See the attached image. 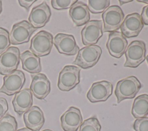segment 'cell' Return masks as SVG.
<instances>
[{
    "mask_svg": "<svg viewBox=\"0 0 148 131\" xmlns=\"http://www.w3.org/2000/svg\"><path fill=\"white\" fill-rule=\"evenodd\" d=\"M141 87L140 81L134 76H130L119 81L114 90L117 103H119L124 99L135 98Z\"/></svg>",
    "mask_w": 148,
    "mask_h": 131,
    "instance_id": "obj_1",
    "label": "cell"
},
{
    "mask_svg": "<svg viewBox=\"0 0 148 131\" xmlns=\"http://www.w3.org/2000/svg\"><path fill=\"white\" fill-rule=\"evenodd\" d=\"M101 54L102 49L98 45L93 44L84 47L78 51L73 63L83 69L92 68L98 62Z\"/></svg>",
    "mask_w": 148,
    "mask_h": 131,
    "instance_id": "obj_2",
    "label": "cell"
},
{
    "mask_svg": "<svg viewBox=\"0 0 148 131\" xmlns=\"http://www.w3.org/2000/svg\"><path fill=\"white\" fill-rule=\"evenodd\" d=\"M53 44L51 33L42 30L38 32L31 40L29 50L38 57H43L50 54Z\"/></svg>",
    "mask_w": 148,
    "mask_h": 131,
    "instance_id": "obj_3",
    "label": "cell"
},
{
    "mask_svg": "<svg viewBox=\"0 0 148 131\" xmlns=\"http://www.w3.org/2000/svg\"><path fill=\"white\" fill-rule=\"evenodd\" d=\"M146 44L142 40H135L128 45L125 51L124 67L137 68L145 60Z\"/></svg>",
    "mask_w": 148,
    "mask_h": 131,
    "instance_id": "obj_4",
    "label": "cell"
},
{
    "mask_svg": "<svg viewBox=\"0 0 148 131\" xmlns=\"http://www.w3.org/2000/svg\"><path fill=\"white\" fill-rule=\"evenodd\" d=\"M80 68L74 65H66L59 73L57 86L62 91H69L80 83Z\"/></svg>",
    "mask_w": 148,
    "mask_h": 131,
    "instance_id": "obj_5",
    "label": "cell"
},
{
    "mask_svg": "<svg viewBox=\"0 0 148 131\" xmlns=\"http://www.w3.org/2000/svg\"><path fill=\"white\" fill-rule=\"evenodd\" d=\"M104 32H114L118 30L124 19V13L117 5L109 6L102 13Z\"/></svg>",
    "mask_w": 148,
    "mask_h": 131,
    "instance_id": "obj_6",
    "label": "cell"
},
{
    "mask_svg": "<svg viewBox=\"0 0 148 131\" xmlns=\"http://www.w3.org/2000/svg\"><path fill=\"white\" fill-rule=\"evenodd\" d=\"M20 53L14 46L9 47L0 55V74L6 76L16 70L19 65Z\"/></svg>",
    "mask_w": 148,
    "mask_h": 131,
    "instance_id": "obj_7",
    "label": "cell"
},
{
    "mask_svg": "<svg viewBox=\"0 0 148 131\" xmlns=\"http://www.w3.org/2000/svg\"><path fill=\"white\" fill-rule=\"evenodd\" d=\"M3 85L0 92L7 95H13L21 91L25 81L24 73L20 70H16L3 77Z\"/></svg>",
    "mask_w": 148,
    "mask_h": 131,
    "instance_id": "obj_8",
    "label": "cell"
},
{
    "mask_svg": "<svg viewBox=\"0 0 148 131\" xmlns=\"http://www.w3.org/2000/svg\"><path fill=\"white\" fill-rule=\"evenodd\" d=\"M36 30V29L26 20L14 24L9 35L10 43L17 45L28 42L31 36Z\"/></svg>",
    "mask_w": 148,
    "mask_h": 131,
    "instance_id": "obj_9",
    "label": "cell"
},
{
    "mask_svg": "<svg viewBox=\"0 0 148 131\" xmlns=\"http://www.w3.org/2000/svg\"><path fill=\"white\" fill-rule=\"evenodd\" d=\"M112 84L108 81L102 80L94 83L87 93V98L91 103L106 101L112 95Z\"/></svg>",
    "mask_w": 148,
    "mask_h": 131,
    "instance_id": "obj_10",
    "label": "cell"
},
{
    "mask_svg": "<svg viewBox=\"0 0 148 131\" xmlns=\"http://www.w3.org/2000/svg\"><path fill=\"white\" fill-rule=\"evenodd\" d=\"M83 44L86 46L95 44L102 36L101 20H90L81 31Z\"/></svg>",
    "mask_w": 148,
    "mask_h": 131,
    "instance_id": "obj_11",
    "label": "cell"
},
{
    "mask_svg": "<svg viewBox=\"0 0 148 131\" xmlns=\"http://www.w3.org/2000/svg\"><path fill=\"white\" fill-rule=\"evenodd\" d=\"M57 50L60 54L66 55H74L79 51L74 36L62 33H57L53 40Z\"/></svg>",
    "mask_w": 148,
    "mask_h": 131,
    "instance_id": "obj_12",
    "label": "cell"
},
{
    "mask_svg": "<svg viewBox=\"0 0 148 131\" xmlns=\"http://www.w3.org/2000/svg\"><path fill=\"white\" fill-rule=\"evenodd\" d=\"M143 25L140 15L138 13H133L124 18L120 29L124 36L130 38L137 36L142 29Z\"/></svg>",
    "mask_w": 148,
    "mask_h": 131,
    "instance_id": "obj_13",
    "label": "cell"
},
{
    "mask_svg": "<svg viewBox=\"0 0 148 131\" xmlns=\"http://www.w3.org/2000/svg\"><path fill=\"white\" fill-rule=\"evenodd\" d=\"M128 42L121 32L114 31L109 34L106 47L109 54L116 58H120L125 53Z\"/></svg>",
    "mask_w": 148,
    "mask_h": 131,
    "instance_id": "obj_14",
    "label": "cell"
},
{
    "mask_svg": "<svg viewBox=\"0 0 148 131\" xmlns=\"http://www.w3.org/2000/svg\"><path fill=\"white\" fill-rule=\"evenodd\" d=\"M51 10L45 1L32 8L28 17V22L35 28L44 27L51 17Z\"/></svg>",
    "mask_w": 148,
    "mask_h": 131,
    "instance_id": "obj_15",
    "label": "cell"
},
{
    "mask_svg": "<svg viewBox=\"0 0 148 131\" xmlns=\"http://www.w3.org/2000/svg\"><path fill=\"white\" fill-rule=\"evenodd\" d=\"M61 125L64 131H77L83 122L80 110L70 107L61 117Z\"/></svg>",
    "mask_w": 148,
    "mask_h": 131,
    "instance_id": "obj_16",
    "label": "cell"
},
{
    "mask_svg": "<svg viewBox=\"0 0 148 131\" xmlns=\"http://www.w3.org/2000/svg\"><path fill=\"white\" fill-rule=\"evenodd\" d=\"M30 89L35 98L44 99L50 92V82L45 74L37 73L32 77Z\"/></svg>",
    "mask_w": 148,
    "mask_h": 131,
    "instance_id": "obj_17",
    "label": "cell"
},
{
    "mask_svg": "<svg viewBox=\"0 0 148 131\" xmlns=\"http://www.w3.org/2000/svg\"><path fill=\"white\" fill-rule=\"evenodd\" d=\"M33 104L32 93L30 89L24 88L15 94L12 104L15 112L21 115L27 111Z\"/></svg>",
    "mask_w": 148,
    "mask_h": 131,
    "instance_id": "obj_18",
    "label": "cell"
},
{
    "mask_svg": "<svg viewBox=\"0 0 148 131\" xmlns=\"http://www.w3.org/2000/svg\"><path fill=\"white\" fill-rule=\"evenodd\" d=\"M26 128L34 131H39L45 123L43 112L38 106H32L23 115Z\"/></svg>",
    "mask_w": 148,
    "mask_h": 131,
    "instance_id": "obj_19",
    "label": "cell"
},
{
    "mask_svg": "<svg viewBox=\"0 0 148 131\" xmlns=\"http://www.w3.org/2000/svg\"><path fill=\"white\" fill-rule=\"evenodd\" d=\"M69 16L77 27L82 26L90 21V15L88 6L84 2L77 1L70 8Z\"/></svg>",
    "mask_w": 148,
    "mask_h": 131,
    "instance_id": "obj_20",
    "label": "cell"
},
{
    "mask_svg": "<svg viewBox=\"0 0 148 131\" xmlns=\"http://www.w3.org/2000/svg\"><path fill=\"white\" fill-rule=\"evenodd\" d=\"M22 68L30 73H39L42 70L40 58L27 50L20 54Z\"/></svg>",
    "mask_w": 148,
    "mask_h": 131,
    "instance_id": "obj_21",
    "label": "cell"
},
{
    "mask_svg": "<svg viewBox=\"0 0 148 131\" xmlns=\"http://www.w3.org/2000/svg\"><path fill=\"white\" fill-rule=\"evenodd\" d=\"M131 114L135 118L145 117L148 115V95L142 94L136 97L134 102Z\"/></svg>",
    "mask_w": 148,
    "mask_h": 131,
    "instance_id": "obj_22",
    "label": "cell"
},
{
    "mask_svg": "<svg viewBox=\"0 0 148 131\" xmlns=\"http://www.w3.org/2000/svg\"><path fill=\"white\" fill-rule=\"evenodd\" d=\"M17 123L16 118L7 114L0 119V131H16Z\"/></svg>",
    "mask_w": 148,
    "mask_h": 131,
    "instance_id": "obj_23",
    "label": "cell"
},
{
    "mask_svg": "<svg viewBox=\"0 0 148 131\" xmlns=\"http://www.w3.org/2000/svg\"><path fill=\"white\" fill-rule=\"evenodd\" d=\"M88 8L92 13H100L103 12L109 6V0H89Z\"/></svg>",
    "mask_w": 148,
    "mask_h": 131,
    "instance_id": "obj_24",
    "label": "cell"
},
{
    "mask_svg": "<svg viewBox=\"0 0 148 131\" xmlns=\"http://www.w3.org/2000/svg\"><path fill=\"white\" fill-rule=\"evenodd\" d=\"M101 128V126L98 119L92 117L82 122L79 131H100Z\"/></svg>",
    "mask_w": 148,
    "mask_h": 131,
    "instance_id": "obj_25",
    "label": "cell"
},
{
    "mask_svg": "<svg viewBox=\"0 0 148 131\" xmlns=\"http://www.w3.org/2000/svg\"><path fill=\"white\" fill-rule=\"evenodd\" d=\"M10 45L9 32L5 28L0 27V54L5 52Z\"/></svg>",
    "mask_w": 148,
    "mask_h": 131,
    "instance_id": "obj_26",
    "label": "cell"
},
{
    "mask_svg": "<svg viewBox=\"0 0 148 131\" xmlns=\"http://www.w3.org/2000/svg\"><path fill=\"white\" fill-rule=\"evenodd\" d=\"M77 1L76 0H52L51 1L52 7L57 10H62L71 8Z\"/></svg>",
    "mask_w": 148,
    "mask_h": 131,
    "instance_id": "obj_27",
    "label": "cell"
},
{
    "mask_svg": "<svg viewBox=\"0 0 148 131\" xmlns=\"http://www.w3.org/2000/svg\"><path fill=\"white\" fill-rule=\"evenodd\" d=\"M135 131H148V117L137 118L133 125Z\"/></svg>",
    "mask_w": 148,
    "mask_h": 131,
    "instance_id": "obj_28",
    "label": "cell"
},
{
    "mask_svg": "<svg viewBox=\"0 0 148 131\" xmlns=\"http://www.w3.org/2000/svg\"><path fill=\"white\" fill-rule=\"evenodd\" d=\"M8 110V104L6 99L0 97V119L5 115Z\"/></svg>",
    "mask_w": 148,
    "mask_h": 131,
    "instance_id": "obj_29",
    "label": "cell"
},
{
    "mask_svg": "<svg viewBox=\"0 0 148 131\" xmlns=\"http://www.w3.org/2000/svg\"><path fill=\"white\" fill-rule=\"evenodd\" d=\"M20 5L24 8L27 10H29L30 6L36 2L35 0H18V1Z\"/></svg>",
    "mask_w": 148,
    "mask_h": 131,
    "instance_id": "obj_30",
    "label": "cell"
},
{
    "mask_svg": "<svg viewBox=\"0 0 148 131\" xmlns=\"http://www.w3.org/2000/svg\"><path fill=\"white\" fill-rule=\"evenodd\" d=\"M141 17L143 24L148 25V5L143 7L141 13Z\"/></svg>",
    "mask_w": 148,
    "mask_h": 131,
    "instance_id": "obj_31",
    "label": "cell"
},
{
    "mask_svg": "<svg viewBox=\"0 0 148 131\" xmlns=\"http://www.w3.org/2000/svg\"><path fill=\"white\" fill-rule=\"evenodd\" d=\"M16 131H34V130H31L30 129H28L27 128H23L18 129Z\"/></svg>",
    "mask_w": 148,
    "mask_h": 131,
    "instance_id": "obj_32",
    "label": "cell"
},
{
    "mask_svg": "<svg viewBox=\"0 0 148 131\" xmlns=\"http://www.w3.org/2000/svg\"><path fill=\"white\" fill-rule=\"evenodd\" d=\"M132 1H121V0H120L119 2H120V4L121 5H122L123 4H124V3H128V2H131Z\"/></svg>",
    "mask_w": 148,
    "mask_h": 131,
    "instance_id": "obj_33",
    "label": "cell"
},
{
    "mask_svg": "<svg viewBox=\"0 0 148 131\" xmlns=\"http://www.w3.org/2000/svg\"><path fill=\"white\" fill-rule=\"evenodd\" d=\"M2 1H0V14L2 12Z\"/></svg>",
    "mask_w": 148,
    "mask_h": 131,
    "instance_id": "obj_34",
    "label": "cell"
},
{
    "mask_svg": "<svg viewBox=\"0 0 148 131\" xmlns=\"http://www.w3.org/2000/svg\"><path fill=\"white\" fill-rule=\"evenodd\" d=\"M139 2H143L144 3H148V1H137Z\"/></svg>",
    "mask_w": 148,
    "mask_h": 131,
    "instance_id": "obj_35",
    "label": "cell"
},
{
    "mask_svg": "<svg viewBox=\"0 0 148 131\" xmlns=\"http://www.w3.org/2000/svg\"><path fill=\"white\" fill-rule=\"evenodd\" d=\"M42 131H53V130H51L50 129H45V130H43Z\"/></svg>",
    "mask_w": 148,
    "mask_h": 131,
    "instance_id": "obj_36",
    "label": "cell"
},
{
    "mask_svg": "<svg viewBox=\"0 0 148 131\" xmlns=\"http://www.w3.org/2000/svg\"><path fill=\"white\" fill-rule=\"evenodd\" d=\"M146 61H147V63H148V55H147V56L146 57Z\"/></svg>",
    "mask_w": 148,
    "mask_h": 131,
    "instance_id": "obj_37",
    "label": "cell"
}]
</instances>
